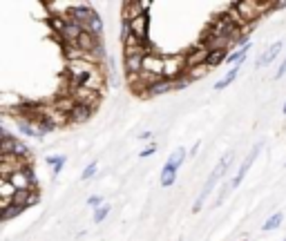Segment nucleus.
<instances>
[{
    "label": "nucleus",
    "mask_w": 286,
    "mask_h": 241,
    "mask_svg": "<svg viewBox=\"0 0 286 241\" xmlns=\"http://www.w3.org/2000/svg\"><path fill=\"white\" fill-rule=\"evenodd\" d=\"M284 241H286V237H284Z\"/></svg>",
    "instance_id": "4c0bfd02"
},
{
    "label": "nucleus",
    "mask_w": 286,
    "mask_h": 241,
    "mask_svg": "<svg viewBox=\"0 0 286 241\" xmlns=\"http://www.w3.org/2000/svg\"><path fill=\"white\" fill-rule=\"evenodd\" d=\"M282 112H284V116H286V103H284V107H282Z\"/></svg>",
    "instance_id": "e433bc0d"
},
{
    "label": "nucleus",
    "mask_w": 286,
    "mask_h": 241,
    "mask_svg": "<svg viewBox=\"0 0 286 241\" xmlns=\"http://www.w3.org/2000/svg\"><path fill=\"white\" fill-rule=\"evenodd\" d=\"M228 54H230V52H226V49H215V52H210V56H208V67L213 69V67H217V65L226 63V60H228Z\"/></svg>",
    "instance_id": "393cba45"
},
{
    "label": "nucleus",
    "mask_w": 286,
    "mask_h": 241,
    "mask_svg": "<svg viewBox=\"0 0 286 241\" xmlns=\"http://www.w3.org/2000/svg\"><path fill=\"white\" fill-rule=\"evenodd\" d=\"M163 65H165V54L157 52L155 47L148 49L146 60H143V78L148 83H155L157 78H163Z\"/></svg>",
    "instance_id": "20e7f679"
},
{
    "label": "nucleus",
    "mask_w": 286,
    "mask_h": 241,
    "mask_svg": "<svg viewBox=\"0 0 286 241\" xmlns=\"http://www.w3.org/2000/svg\"><path fill=\"white\" fill-rule=\"evenodd\" d=\"M259 150H262V143H257L255 148L251 150V154H248L246 159L242 161V165H239V170H237V174H235V179H233V181H230V183H228V185H230V188H233V190H235V188H239V185H242L244 177H246V174H248V170H251V165L255 163L257 154H259Z\"/></svg>",
    "instance_id": "9b49d317"
},
{
    "label": "nucleus",
    "mask_w": 286,
    "mask_h": 241,
    "mask_svg": "<svg viewBox=\"0 0 286 241\" xmlns=\"http://www.w3.org/2000/svg\"><path fill=\"white\" fill-rule=\"evenodd\" d=\"M130 25H132V34H134L136 38L148 43V34H150V18H148V11L136 16L134 20H130Z\"/></svg>",
    "instance_id": "2eb2a0df"
},
{
    "label": "nucleus",
    "mask_w": 286,
    "mask_h": 241,
    "mask_svg": "<svg viewBox=\"0 0 286 241\" xmlns=\"http://www.w3.org/2000/svg\"><path fill=\"white\" fill-rule=\"evenodd\" d=\"M72 96L76 98V103L88 105V107H92V110H96L98 103H101V92H94V90H74Z\"/></svg>",
    "instance_id": "4468645a"
},
{
    "label": "nucleus",
    "mask_w": 286,
    "mask_h": 241,
    "mask_svg": "<svg viewBox=\"0 0 286 241\" xmlns=\"http://www.w3.org/2000/svg\"><path fill=\"white\" fill-rule=\"evenodd\" d=\"M88 206H90V208H94V210H96V208H101V206H103V197H98V194L90 197V199H88Z\"/></svg>",
    "instance_id": "2f4dec72"
},
{
    "label": "nucleus",
    "mask_w": 286,
    "mask_h": 241,
    "mask_svg": "<svg viewBox=\"0 0 286 241\" xmlns=\"http://www.w3.org/2000/svg\"><path fill=\"white\" fill-rule=\"evenodd\" d=\"M23 210H25L23 206H18V203H11V206H7V208H2V210H0V212H2V214H0V219L7 223V221H11V219L18 217Z\"/></svg>",
    "instance_id": "a878e982"
},
{
    "label": "nucleus",
    "mask_w": 286,
    "mask_h": 241,
    "mask_svg": "<svg viewBox=\"0 0 286 241\" xmlns=\"http://www.w3.org/2000/svg\"><path fill=\"white\" fill-rule=\"evenodd\" d=\"M96 170H98V161H92V163L88 165V168L83 170V174H81V181H90V179L96 174Z\"/></svg>",
    "instance_id": "7c9ffc66"
},
{
    "label": "nucleus",
    "mask_w": 286,
    "mask_h": 241,
    "mask_svg": "<svg viewBox=\"0 0 286 241\" xmlns=\"http://www.w3.org/2000/svg\"><path fill=\"white\" fill-rule=\"evenodd\" d=\"M150 9V2H126L123 5V20H134L136 16L146 14Z\"/></svg>",
    "instance_id": "a211bd4d"
},
{
    "label": "nucleus",
    "mask_w": 286,
    "mask_h": 241,
    "mask_svg": "<svg viewBox=\"0 0 286 241\" xmlns=\"http://www.w3.org/2000/svg\"><path fill=\"white\" fill-rule=\"evenodd\" d=\"M284 74H286V58H284V60H282V63H280V67H277L275 78H282V76H284Z\"/></svg>",
    "instance_id": "72a5a7b5"
},
{
    "label": "nucleus",
    "mask_w": 286,
    "mask_h": 241,
    "mask_svg": "<svg viewBox=\"0 0 286 241\" xmlns=\"http://www.w3.org/2000/svg\"><path fill=\"white\" fill-rule=\"evenodd\" d=\"M282 219H284V214H282V212H273L271 217H268L266 221H264L262 230H264V232H268V230H275V228H280Z\"/></svg>",
    "instance_id": "bb28decb"
},
{
    "label": "nucleus",
    "mask_w": 286,
    "mask_h": 241,
    "mask_svg": "<svg viewBox=\"0 0 286 241\" xmlns=\"http://www.w3.org/2000/svg\"><path fill=\"white\" fill-rule=\"evenodd\" d=\"M282 47H284V43H282V40H277V43H273L271 47H268V52H264L262 56H259V60H257V67H264V65H271L273 60H275V58L280 56Z\"/></svg>",
    "instance_id": "aec40b11"
},
{
    "label": "nucleus",
    "mask_w": 286,
    "mask_h": 241,
    "mask_svg": "<svg viewBox=\"0 0 286 241\" xmlns=\"http://www.w3.org/2000/svg\"><path fill=\"white\" fill-rule=\"evenodd\" d=\"M65 163H67V156H63V154H52V156H47V165L52 168L54 177H59V174L63 172Z\"/></svg>",
    "instance_id": "5701e85b"
},
{
    "label": "nucleus",
    "mask_w": 286,
    "mask_h": 241,
    "mask_svg": "<svg viewBox=\"0 0 286 241\" xmlns=\"http://www.w3.org/2000/svg\"><path fill=\"white\" fill-rule=\"evenodd\" d=\"M208 72H210V67H208V65H199V67L188 69V74H186V76H188L190 81H197V78H204Z\"/></svg>",
    "instance_id": "c85d7f7f"
},
{
    "label": "nucleus",
    "mask_w": 286,
    "mask_h": 241,
    "mask_svg": "<svg viewBox=\"0 0 286 241\" xmlns=\"http://www.w3.org/2000/svg\"><path fill=\"white\" fill-rule=\"evenodd\" d=\"M9 183L14 185L16 190H36V177H34V170H32V165H27V168L18 170L16 174H11V177H9Z\"/></svg>",
    "instance_id": "0eeeda50"
},
{
    "label": "nucleus",
    "mask_w": 286,
    "mask_h": 241,
    "mask_svg": "<svg viewBox=\"0 0 286 241\" xmlns=\"http://www.w3.org/2000/svg\"><path fill=\"white\" fill-rule=\"evenodd\" d=\"M52 103H54V107H56V110H59L61 114H65V116H67V119H69V114H72V112H74V107L78 105V103H76V98H74L72 94H59V96L54 98Z\"/></svg>",
    "instance_id": "f3484780"
},
{
    "label": "nucleus",
    "mask_w": 286,
    "mask_h": 241,
    "mask_svg": "<svg viewBox=\"0 0 286 241\" xmlns=\"http://www.w3.org/2000/svg\"><path fill=\"white\" fill-rule=\"evenodd\" d=\"M139 139H141V141H150V139H152V132H143V134H141Z\"/></svg>",
    "instance_id": "f704fd0d"
},
{
    "label": "nucleus",
    "mask_w": 286,
    "mask_h": 241,
    "mask_svg": "<svg viewBox=\"0 0 286 241\" xmlns=\"http://www.w3.org/2000/svg\"><path fill=\"white\" fill-rule=\"evenodd\" d=\"M16 127H18L20 134L30 136V139H43L45 136V132L38 127V123L32 120V119H23V116H18V119H16Z\"/></svg>",
    "instance_id": "f8f14e48"
},
{
    "label": "nucleus",
    "mask_w": 286,
    "mask_h": 241,
    "mask_svg": "<svg viewBox=\"0 0 286 241\" xmlns=\"http://www.w3.org/2000/svg\"><path fill=\"white\" fill-rule=\"evenodd\" d=\"M157 152V145L152 143V145H148L146 150H141V154H139V159H148V156H152Z\"/></svg>",
    "instance_id": "473e14b6"
},
{
    "label": "nucleus",
    "mask_w": 286,
    "mask_h": 241,
    "mask_svg": "<svg viewBox=\"0 0 286 241\" xmlns=\"http://www.w3.org/2000/svg\"><path fill=\"white\" fill-rule=\"evenodd\" d=\"M230 163H233V152H226V154L219 159V163L215 165V170L210 172V177L206 179V183H204V190L199 192V197H197V201L192 203V212L197 214V212H201V208H204V203H206V199L210 197V192L215 190V185L222 181V177L228 172V168H230Z\"/></svg>",
    "instance_id": "f03ea898"
},
{
    "label": "nucleus",
    "mask_w": 286,
    "mask_h": 241,
    "mask_svg": "<svg viewBox=\"0 0 286 241\" xmlns=\"http://www.w3.org/2000/svg\"><path fill=\"white\" fill-rule=\"evenodd\" d=\"M177 87L172 81H168V78H157L155 83H150L148 85V92H146V98H155V96H163V94L168 92H175Z\"/></svg>",
    "instance_id": "ddd939ff"
},
{
    "label": "nucleus",
    "mask_w": 286,
    "mask_h": 241,
    "mask_svg": "<svg viewBox=\"0 0 286 241\" xmlns=\"http://www.w3.org/2000/svg\"><path fill=\"white\" fill-rule=\"evenodd\" d=\"M40 201V194L38 190H16V197H14V203H18V206H23L25 210L32 206H36V203Z\"/></svg>",
    "instance_id": "dca6fc26"
},
{
    "label": "nucleus",
    "mask_w": 286,
    "mask_h": 241,
    "mask_svg": "<svg viewBox=\"0 0 286 241\" xmlns=\"http://www.w3.org/2000/svg\"><path fill=\"white\" fill-rule=\"evenodd\" d=\"M186 159H188V150H186V148H179V150H175V152L170 154V159L165 161L163 170H161V185H163V188L175 185L177 174H179V168L184 165Z\"/></svg>",
    "instance_id": "7ed1b4c3"
},
{
    "label": "nucleus",
    "mask_w": 286,
    "mask_h": 241,
    "mask_svg": "<svg viewBox=\"0 0 286 241\" xmlns=\"http://www.w3.org/2000/svg\"><path fill=\"white\" fill-rule=\"evenodd\" d=\"M94 14H96V11H94L90 5H72L69 7L67 20H74V23H78L83 29H88V25L92 23Z\"/></svg>",
    "instance_id": "9d476101"
},
{
    "label": "nucleus",
    "mask_w": 286,
    "mask_h": 241,
    "mask_svg": "<svg viewBox=\"0 0 286 241\" xmlns=\"http://www.w3.org/2000/svg\"><path fill=\"white\" fill-rule=\"evenodd\" d=\"M92 114H94L92 107L81 105V103H78V105L74 107V112L69 114V123H74V125H78V123H88V120L92 119Z\"/></svg>",
    "instance_id": "6ab92c4d"
},
{
    "label": "nucleus",
    "mask_w": 286,
    "mask_h": 241,
    "mask_svg": "<svg viewBox=\"0 0 286 241\" xmlns=\"http://www.w3.org/2000/svg\"><path fill=\"white\" fill-rule=\"evenodd\" d=\"M248 49H251V43L244 45V47H239V49H233V52L228 54V60H226V63H228V65H233V67H235V65H242V60L246 58Z\"/></svg>",
    "instance_id": "b1692460"
},
{
    "label": "nucleus",
    "mask_w": 286,
    "mask_h": 241,
    "mask_svg": "<svg viewBox=\"0 0 286 241\" xmlns=\"http://www.w3.org/2000/svg\"><path fill=\"white\" fill-rule=\"evenodd\" d=\"M107 76L103 65L90 60H69L65 63V90L61 94H72L74 90H94L103 94Z\"/></svg>",
    "instance_id": "f257e3e1"
},
{
    "label": "nucleus",
    "mask_w": 286,
    "mask_h": 241,
    "mask_svg": "<svg viewBox=\"0 0 286 241\" xmlns=\"http://www.w3.org/2000/svg\"><path fill=\"white\" fill-rule=\"evenodd\" d=\"M199 145H201V143H199V141H197V143L192 145V150H190V154H192V156H194V154H197V152H199Z\"/></svg>",
    "instance_id": "c9c22d12"
},
{
    "label": "nucleus",
    "mask_w": 286,
    "mask_h": 241,
    "mask_svg": "<svg viewBox=\"0 0 286 241\" xmlns=\"http://www.w3.org/2000/svg\"><path fill=\"white\" fill-rule=\"evenodd\" d=\"M0 154H16V156H20L23 161L32 163V152L27 150V145H25L23 141L14 139V136H11L7 130L2 132V141H0Z\"/></svg>",
    "instance_id": "423d86ee"
},
{
    "label": "nucleus",
    "mask_w": 286,
    "mask_h": 241,
    "mask_svg": "<svg viewBox=\"0 0 286 241\" xmlns=\"http://www.w3.org/2000/svg\"><path fill=\"white\" fill-rule=\"evenodd\" d=\"M47 25L52 27V31L56 34V38H61L65 31V27H67V18L65 16H47Z\"/></svg>",
    "instance_id": "4be33fe9"
},
{
    "label": "nucleus",
    "mask_w": 286,
    "mask_h": 241,
    "mask_svg": "<svg viewBox=\"0 0 286 241\" xmlns=\"http://www.w3.org/2000/svg\"><path fill=\"white\" fill-rule=\"evenodd\" d=\"M107 214H110V203H103L101 208H96V210H94V223H103Z\"/></svg>",
    "instance_id": "c756f323"
},
{
    "label": "nucleus",
    "mask_w": 286,
    "mask_h": 241,
    "mask_svg": "<svg viewBox=\"0 0 286 241\" xmlns=\"http://www.w3.org/2000/svg\"><path fill=\"white\" fill-rule=\"evenodd\" d=\"M148 52H123V65H126V76H136L143 72V60Z\"/></svg>",
    "instance_id": "1a4fd4ad"
},
{
    "label": "nucleus",
    "mask_w": 286,
    "mask_h": 241,
    "mask_svg": "<svg viewBox=\"0 0 286 241\" xmlns=\"http://www.w3.org/2000/svg\"><path fill=\"white\" fill-rule=\"evenodd\" d=\"M186 54V63H188V69L199 67V65H208V56H210V49L206 47L201 40H199L194 47H190Z\"/></svg>",
    "instance_id": "6e6552de"
},
{
    "label": "nucleus",
    "mask_w": 286,
    "mask_h": 241,
    "mask_svg": "<svg viewBox=\"0 0 286 241\" xmlns=\"http://www.w3.org/2000/svg\"><path fill=\"white\" fill-rule=\"evenodd\" d=\"M239 72H242V65H235L233 69H228V72H226V76H223L222 81H217V83H215V90H217V92H219V90H226L228 85H233V83H235V78L239 76Z\"/></svg>",
    "instance_id": "412c9836"
},
{
    "label": "nucleus",
    "mask_w": 286,
    "mask_h": 241,
    "mask_svg": "<svg viewBox=\"0 0 286 241\" xmlns=\"http://www.w3.org/2000/svg\"><path fill=\"white\" fill-rule=\"evenodd\" d=\"M85 31H90V34H94V36H98V38H101V36H103V20H101V16L94 14L92 23L88 25V29H85Z\"/></svg>",
    "instance_id": "cd10ccee"
},
{
    "label": "nucleus",
    "mask_w": 286,
    "mask_h": 241,
    "mask_svg": "<svg viewBox=\"0 0 286 241\" xmlns=\"http://www.w3.org/2000/svg\"><path fill=\"white\" fill-rule=\"evenodd\" d=\"M188 74V63H186V54H165L163 65V78L177 83Z\"/></svg>",
    "instance_id": "39448f33"
}]
</instances>
